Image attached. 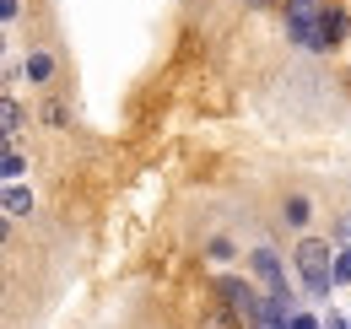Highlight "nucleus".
Returning a JSON list of instances; mask_svg holds the SVG:
<instances>
[{
    "mask_svg": "<svg viewBox=\"0 0 351 329\" xmlns=\"http://www.w3.org/2000/svg\"><path fill=\"white\" fill-rule=\"evenodd\" d=\"M292 265H298V276H303L308 297H330V287H341V281H335V248L324 243V238H303L298 254H292Z\"/></svg>",
    "mask_w": 351,
    "mask_h": 329,
    "instance_id": "1",
    "label": "nucleus"
},
{
    "mask_svg": "<svg viewBox=\"0 0 351 329\" xmlns=\"http://www.w3.org/2000/svg\"><path fill=\"white\" fill-rule=\"evenodd\" d=\"M319 16H324L319 0H292V5H287V38L298 43V49H308V54H324V49H330Z\"/></svg>",
    "mask_w": 351,
    "mask_h": 329,
    "instance_id": "2",
    "label": "nucleus"
},
{
    "mask_svg": "<svg viewBox=\"0 0 351 329\" xmlns=\"http://www.w3.org/2000/svg\"><path fill=\"white\" fill-rule=\"evenodd\" d=\"M217 297L232 308V313H243L249 324H260V313H265V297L249 281H238V276H217Z\"/></svg>",
    "mask_w": 351,
    "mask_h": 329,
    "instance_id": "3",
    "label": "nucleus"
},
{
    "mask_svg": "<svg viewBox=\"0 0 351 329\" xmlns=\"http://www.w3.org/2000/svg\"><path fill=\"white\" fill-rule=\"evenodd\" d=\"M249 270H254V281H260L265 291H292L287 287V265H281L276 248H254V254H249Z\"/></svg>",
    "mask_w": 351,
    "mask_h": 329,
    "instance_id": "4",
    "label": "nucleus"
},
{
    "mask_svg": "<svg viewBox=\"0 0 351 329\" xmlns=\"http://www.w3.org/2000/svg\"><path fill=\"white\" fill-rule=\"evenodd\" d=\"M200 329H243V313H232L227 302H221V308H206V313H200Z\"/></svg>",
    "mask_w": 351,
    "mask_h": 329,
    "instance_id": "5",
    "label": "nucleus"
},
{
    "mask_svg": "<svg viewBox=\"0 0 351 329\" xmlns=\"http://www.w3.org/2000/svg\"><path fill=\"white\" fill-rule=\"evenodd\" d=\"M33 210V189L16 178V184H5V216H27Z\"/></svg>",
    "mask_w": 351,
    "mask_h": 329,
    "instance_id": "6",
    "label": "nucleus"
},
{
    "mask_svg": "<svg viewBox=\"0 0 351 329\" xmlns=\"http://www.w3.org/2000/svg\"><path fill=\"white\" fill-rule=\"evenodd\" d=\"M281 216H287L292 227H308V221H313V206H308V195H287V206H281Z\"/></svg>",
    "mask_w": 351,
    "mask_h": 329,
    "instance_id": "7",
    "label": "nucleus"
},
{
    "mask_svg": "<svg viewBox=\"0 0 351 329\" xmlns=\"http://www.w3.org/2000/svg\"><path fill=\"white\" fill-rule=\"evenodd\" d=\"M319 22H324V43H330V49H335V43L346 38V11H330V5H324V16H319Z\"/></svg>",
    "mask_w": 351,
    "mask_h": 329,
    "instance_id": "8",
    "label": "nucleus"
},
{
    "mask_svg": "<svg viewBox=\"0 0 351 329\" xmlns=\"http://www.w3.org/2000/svg\"><path fill=\"white\" fill-rule=\"evenodd\" d=\"M22 76H27L33 86H44L49 76H54V60H49V54H27V65H22Z\"/></svg>",
    "mask_w": 351,
    "mask_h": 329,
    "instance_id": "9",
    "label": "nucleus"
},
{
    "mask_svg": "<svg viewBox=\"0 0 351 329\" xmlns=\"http://www.w3.org/2000/svg\"><path fill=\"white\" fill-rule=\"evenodd\" d=\"M0 173H5V184H16V178L27 173V162H22V151H16V146H5V157H0Z\"/></svg>",
    "mask_w": 351,
    "mask_h": 329,
    "instance_id": "10",
    "label": "nucleus"
},
{
    "mask_svg": "<svg viewBox=\"0 0 351 329\" xmlns=\"http://www.w3.org/2000/svg\"><path fill=\"white\" fill-rule=\"evenodd\" d=\"M0 124H5V135H16V130H22V103L5 97V103H0Z\"/></svg>",
    "mask_w": 351,
    "mask_h": 329,
    "instance_id": "11",
    "label": "nucleus"
},
{
    "mask_svg": "<svg viewBox=\"0 0 351 329\" xmlns=\"http://www.w3.org/2000/svg\"><path fill=\"white\" fill-rule=\"evenodd\" d=\"M335 281H346V287H351V243L335 248Z\"/></svg>",
    "mask_w": 351,
    "mask_h": 329,
    "instance_id": "12",
    "label": "nucleus"
},
{
    "mask_svg": "<svg viewBox=\"0 0 351 329\" xmlns=\"http://www.w3.org/2000/svg\"><path fill=\"white\" fill-rule=\"evenodd\" d=\"M206 254H211V259H232V243H227V238H211V248H206Z\"/></svg>",
    "mask_w": 351,
    "mask_h": 329,
    "instance_id": "13",
    "label": "nucleus"
},
{
    "mask_svg": "<svg viewBox=\"0 0 351 329\" xmlns=\"http://www.w3.org/2000/svg\"><path fill=\"white\" fill-rule=\"evenodd\" d=\"M287 329H324V324H319L313 313H292V324H287Z\"/></svg>",
    "mask_w": 351,
    "mask_h": 329,
    "instance_id": "14",
    "label": "nucleus"
},
{
    "mask_svg": "<svg viewBox=\"0 0 351 329\" xmlns=\"http://www.w3.org/2000/svg\"><path fill=\"white\" fill-rule=\"evenodd\" d=\"M16 11H22L16 0H0V16H5V22H16Z\"/></svg>",
    "mask_w": 351,
    "mask_h": 329,
    "instance_id": "15",
    "label": "nucleus"
},
{
    "mask_svg": "<svg viewBox=\"0 0 351 329\" xmlns=\"http://www.w3.org/2000/svg\"><path fill=\"white\" fill-rule=\"evenodd\" d=\"M324 329H351V324H346V319H330V324H324Z\"/></svg>",
    "mask_w": 351,
    "mask_h": 329,
    "instance_id": "16",
    "label": "nucleus"
},
{
    "mask_svg": "<svg viewBox=\"0 0 351 329\" xmlns=\"http://www.w3.org/2000/svg\"><path fill=\"white\" fill-rule=\"evenodd\" d=\"M254 5H260V0H254Z\"/></svg>",
    "mask_w": 351,
    "mask_h": 329,
    "instance_id": "17",
    "label": "nucleus"
},
{
    "mask_svg": "<svg viewBox=\"0 0 351 329\" xmlns=\"http://www.w3.org/2000/svg\"><path fill=\"white\" fill-rule=\"evenodd\" d=\"M260 329H265V324H260Z\"/></svg>",
    "mask_w": 351,
    "mask_h": 329,
    "instance_id": "18",
    "label": "nucleus"
}]
</instances>
